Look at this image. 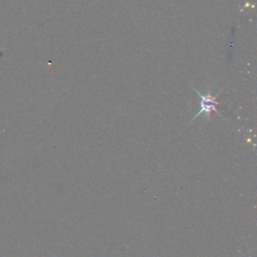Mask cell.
<instances>
[{
  "mask_svg": "<svg viewBox=\"0 0 257 257\" xmlns=\"http://www.w3.org/2000/svg\"><path fill=\"white\" fill-rule=\"evenodd\" d=\"M196 92L198 93L201 101H200V109L198 111V113L193 117V119H195L196 117H198L200 114H210V112L213 110L216 113L220 114L218 109H217V105L219 104V102L217 101V96L219 95V93L217 95H212L210 92L207 94H203L200 91H198L197 89H195ZM192 119V120H193Z\"/></svg>",
  "mask_w": 257,
  "mask_h": 257,
  "instance_id": "1",
  "label": "cell"
}]
</instances>
